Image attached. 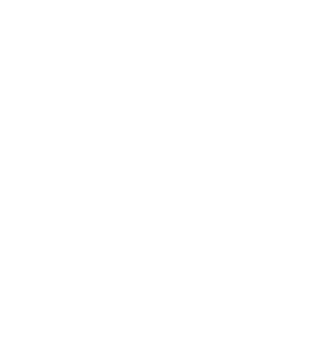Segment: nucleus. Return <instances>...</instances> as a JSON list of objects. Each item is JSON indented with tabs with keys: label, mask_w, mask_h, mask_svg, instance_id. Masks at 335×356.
<instances>
[]
</instances>
